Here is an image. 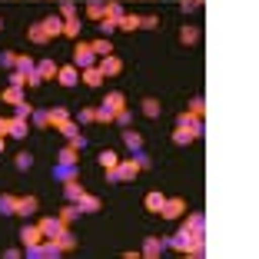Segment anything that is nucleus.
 <instances>
[{"label": "nucleus", "mask_w": 259, "mask_h": 259, "mask_svg": "<svg viewBox=\"0 0 259 259\" xmlns=\"http://www.w3.org/2000/svg\"><path fill=\"white\" fill-rule=\"evenodd\" d=\"M20 100H23V87H14V83H10L7 90H4V103H10V107H17Z\"/></svg>", "instance_id": "29"}, {"label": "nucleus", "mask_w": 259, "mask_h": 259, "mask_svg": "<svg viewBox=\"0 0 259 259\" xmlns=\"http://www.w3.org/2000/svg\"><path fill=\"white\" fill-rule=\"evenodd\" d=\"M163 199H166V196H163L160 190L146 193V199H143V203H146V213H153V216H156V213H160V206H163Z\"/></svg>", "instance_id": "18"}, {"label": "nucleus", "mask_w": 259, "mask_h": 259, "mask_svg": "<svg viewBox=\"0 0 259 259\" xmlns=\"http://www.w3.org/2000/svg\"><path fill=\"white\" fill-rule=\"evenodd\" d=\"M123 14H126V10H123V4H120V0H110V4H107V17H113V20H120Z\"/></svg>", "instance_id": "38"}, {"label": "nucleus", "mask_w": 259, "mask_h": 259, "mask_svg": "<svg viewBox=\"0 0 259 259\" xmlns=\"http://www.w3.org/2000/svg\"><path fill=\"white\" fill-rule=\"evenodd\" d=\"M123 143H126L133 153L143 150V133H137V130H130V126H126V130H123Z\"/></svg>", "instance_id": "17"}, {"label": "nucleus", "mask_w": 259, "mask_h": 259, "mask_svg": "<svg viewBox=\"0 0 259 259\" xmlns=\"http://www.w3.org/2000/svg\"><path fill=\"white\" fill-rule=\"evenodd\" d=\"M80 30H83V23H80V17H70V20H63V37L76 40V37H80Z\"/></svg>", "instance_id": "22"}, {"label": "nucleus", "mask_w": 259, "mask_h": 259, "mask_svg": "<svg viewBox=\"0 0 259 259\" xmlns=\"http://www.w3.org/2000/svg\"><path fill=\"white\" fill-rule=\"evenodd\" d=\"M33 67H37V63H33V57H23V54H17V67H14V70H23V73H30Z\"/></svg>", "instance_id": "37"}, {"label": "nucleus", "mask_w": 259, "mask_h": 259, "mask_svg": "<svg viewBox=\"0 0 259 259\" xmlns=\"http://www.w3.org/2000/svg\"><path fill=\"white\" fill-rule=\"evenodd\" d=\"M203 0H180V7H183V14H193V10L199 7Z\"/></svg>", "instance_id": "50"}, {"label": "nucleus", "mask_w": 259, "mask_h": 259, "mask_svg": "<svg viewBox=\"0 0 259 259\" xmlns=\"http://www.w3.org/2000/svg\"><path fill=\"white\" fill-rule=\"evenodd\" d=\"M137 173H140L137 160H120V163H116V176H120V183H130V180H137Z\"/></svg>", "instance_id": "7"}, {"label": "nucleus", "mask_w": 259, "mask_h": 259, "mask_svg": "<svg viewBox=\"0 0 259 259\" xmlns=\"http://www.w3.org/2000/svg\"><path fill=\"white\" fill-rule=\"evenodd\" d=\"M196 40H199V30H196V27H183V30H180V44L190 47V44H196Z\"/></svg>", "instance_id": "33"}, {"label": "nucleus", "mask_w": 259, "mask_h": 259, "mask_svg": "<svg viewBox=\"0 0 259 259\" xmlns=\"http://www.w3.org/2000/svg\"><path fill=\"white\" fill-rule=\"evenodd\" d=\"M97 160H100V166H103V169H113L116 163H120V156H116L113 150H103V153L97 156Z\"/></svg>", "instance_id": "32"}, {"label": "nucleus", "mask_w": 259, "mask_h": 259, "mask_svg": "<svg viewBox=\"0 0 259 259\" xmlns=\"http://www.w3.org/2000/svg\"><path fill=\"white\" fill-rule=\"evenodd\" d=\"M140 110H143L150 120H156V116H163V107H160V100L156 97H143V103H140Z\"/></svg>", "instance_id": "13"}, {"label": "nucleus", "mask_w": 259, "mask_h": 259, "mask_svg": "<svg viewBox=\"0 0 259 259\" xmlns=\"http://www.w3.org/2000/svg\"><path fill=\"white\" fill-rule=\"evenodd\" d=\"M40 23H44L47 37H60V33H63V17L60 14H57V17H44Z\"/></svg>", "instance_id": "11"}, {"label": "nucleus", "mask_w": 259, "mask_h": 259, "mask_svg": "<svg viewBox=\"0 0 259 259\" xmlns=\"http://www.w3.org/2000/svg\"><path fill=\"white\" fill-rule=\"evenodd\" d=\"M44 83V80H40V73H37V67L30 70V73H27V87H40Z\"/></svg>", "instance_id": "51"}, {"label": "nucleus", "mask_w": 259, "mask_h": 259, "mask_svg": "<svg viewBox=\"0 0 259 259\" xmlns=\"http://www.w3.org/2000/svg\"><path fill=\"white\" fill-rule=\"evenodd\" d=\"M10 83L14 87H27V73H23V70H10Z\"/></svg>", "instance_id": "44"}, {"label": "nucleus", "mask_w": 259, "mask_h": 259, "mask_svg": "<svg viewBox=\"0 0 259 259\" xmlns=\"http://www.w3.org/2000/svg\"><path fill=\"white\" fill-rule=\"evenodd\" d=\"M183 213H186V199L173 196V199H163V206H160V213H156V216H163V220H180Z\"/></svg>", "instance_id": "2"}, {"label": "nucleus", "mask_w": 259, "mask_h": 259, "mask_svg": "<svg viewBox=\"0 0 259 259\" xmlns=\"http://www.w3.org/2000/svg\"><path fill=\"white\" fill-rule=\"evenodd\" d=\"M30 123H33V126H37V130L50 126V120H47V110H33V113H30Z\"/></svg>", "instance_id": "35"}, {"label": "nucleus", "mask_w": 259, "mask_h": 259, "mask_svg": "<svg viewBox=\"0 0 259 259\" xmlns=\"http://www.w3.org/2000/svg\"><path fill=\"white\" fill-rule=\"evenodd\" d=\"M57 83L60 87H76L80 83V67H73V63H70V67H60L57 70Z\"/></svg>", "instance_id": "4"}, {"label": "nucleus", "mask_w": 259, "mask_h": 259, "mask_svg": "<svg viewBox=\"0 0 259 259\" xmlns=\"http://www.w3.org/2000/svg\"><path fill=\"white\" fill-rule=\"evenodd\" d=\"M76 220H80V206H76V203H67L60 209V223H63V226H70V223H76Z\"/></svg>", "instance_id": "20"}, {"label": "nucleus", "mask_w": 259, "mask_h": 259, "mask_svg": "<svg viewBox=\"0 0 259 259\" xmlns=\"http://www.w3.org/2000/svg\"><path fill=\"white\" fill-rule=\"evenodd\" d=\"M113 110H110V107H103V103H100V110H97V123H113Z\"/></svg>", "instance_id": "41"}, {"label": "nucleus", "mask_w": 259, "mask_h": 259, "mask_svg": "<svg viewBox=\"0 0 259 259\" xmlns=\"http://www.w3.org/2000/svg\"><path fill=\"white\" fill-rule=\"evenodd\" d=\"M47 120H50V126H63L70 120V113L63 107H54V110H47Z\"/></svg>", "instance_id": "25"}, {"label": "nucleus", "mask_w": 259, "mask_h": 259, "mask_svg": "<svg viewBox=\"0 0 259 259\" xmlns=\"http://www.w3.org/2000/svg\"><path fill=\"white\" fill-rule=\"evenodd\" d=\"M116 30H126V33L140 30V14H123L120 20H116Z\"/></svg>", "instance_id": "16"}, {"label": "nucleus", "mask_w": 259, "mask_h": 259, "mask_svg": "<svg viewBox=\"0 0 259 259\" xmlns=\"http://www.w3.org/2000/svg\"><path fill=\"white\" fill-rule=\"evenodd\" d=\"M140 27H146V30H153V27H160V17H153V14L140 17Z\"/></svg>", "instance_id": "46"}, {"label": "nucleus", "mask_w": 259, "mask_h": 259, "mask_svg": "<svg viewBox=\"0 0 259 259\" xmlns=\"http://www.w3.org/2000/svg\"><path fill=\"white\" fill-rule=\"evenodd\" d=\"M103 107H110L113 113H120V110L126 107V97H123L120 90H113V93H107V100H103Z\"/></svg>", "instance_id": "19"}, {"label": "nucleus", "mask_w": 259, "mask_h": 259, "mask_svg": "<svg viewBox=\"0 0 259 259\" xmlns=\"http://www.w3.org/2000/svg\"><path fill=\"white\" fill-rule=\"evenodd\" d=\"M37 206V196H17V216H33Z\"/></svg>", "instance_id": "9"}, {"label": "nucleus", "mask_w": 259, "mask_h": 259, "mask_svg": "<svg viewBox=\"0 0 259 259\" xmlns=\"http://www.w3.org/2000/svg\"><path fill=\"white\" fill-rule=\"evenodd\" d=\"M14 166L17 169H30L33 166V156H30V153H17V156H14Z\"/></svg>", "instance_id": "36"}, {"label": "nucleus", "mask_w": 259, "mask_h": 259, "mask_svg": "<svg viewBox=\"0 0 259 259\" xmlns=\"http://www.w3.org/2000/svg\"><path fill=\"white\" fill-rule=\"evenodd\" d=\"M100 30H103V37H110V33L116 30V20L113 17H103V20H100Z\"/></svg>", "instance_id": "43"}, {"label": "nucleus", "mask_w": 259, "mask_h": 259, "mask_svg": "<svg viewBox=\"0 0 259 259\" xmlns=\"http://www.w3.org/2000/svg\"><path fill=\"white\" fill-rule=\"evenodd\" d=\"M76 123H97V110H93V107H80V113H76Z\"/></svg>", "instance_id": "34"}, {"label": "nucleus", "mask_w": 259, "mask_h": 259, "mask_svg": "<svg viewBox=\"0 0 259 259\" xmlns=\"http://www.w3.org/2000/svg\"><path fill=\"white\" fill-rule=\"evenodd\" d=\"M0 213L4 216H17V196L4 193V196H0Z\"/></svg>", "instance_id": "28"}, {"label": "nucleus", "mask_w": 259, "mask_h": 259, "mask_svg": "<svg viewBox=\"0 0 259 259\" xmlns=\"http://www.w3.org/2000/svg\"><path fill=\"white\" fill-rule=\"evenodd\" d=\"M73 176H76V166H63V163L54 166V180H63V183H67V180H73Z\"/></svg>", "instance_id": "31"}, {"label": "nucleus", "mask_w": 259, "mask_h": 259, "mask_svg": "<svg viewBox=\"0 0 259 259\" xmlns=\"http://www.w3.org/2000/svg\"><path fill=\"white\" fill-rule=\"evenodd\" d=\"M57 70H60V67H57V60H40V63H37L40 80H54V76H57Z\"/></svg>", "instance_id": "21"}, {"label": "nucleus", "mask_w": 259, "mask_h": 259, "mask_svg": "<svg viewBox=\"0 0 259 259\" xmlns=\"http://www.w3.org/2000/svg\"><path fill=\"white\" fill-rule=\"evenodd\" d=\"M203 110H206V103H203V97H196V100H190V113H193V116H203Z\"/></svg>", "instance_id": "45"}, {"label": "nucleus", "mask_w": 259, "mask_h": 259, "mask_svg": "<svg viewBox=\"0 0 259 259\" xmlns=\"http://www.w3.org/2000/svg\"><path fill=\"white\" fill-rule=\"evenodd\" d=\"M20 243H23V249H27V246L44 243V233H40V226H23V229H20Z\"/></svg>", "instance_id": "8"}, {"label": "nucleus", "mask_w": 259, "mask_h": 259, "mask_svg": "<svg viewBox=\"0 0 259 259\" xmlns=\"http://www.w3.org/2000/svg\"><path fill=\"white\" fill-rule=\"evenodd\" d=\"M57 163H63V166H76V163H80V150H73V146H63L60 153H57Z\"/></svg>", "instance_id": "12"}, {"label": "nucleus", "mask_w": 259, "mask_h": 259, "mask_svg": "<svg viewBox=\"0 0 259 259\" xmlns=\"http://www.w3.org/2000/svg\"><path fill=\"white\" fill-rule=\"evenodd\" d=\"M133 160H137V166H140V169H150V156H146L143 150H137V156H133Z\"/></svg>", "instance_id": "48"}, {"label": "nucleus", "mask_w": 259, "mask_h": 259, "mask_svg": "<svg viewBox=\"0 0 259 259\" xmlns=\"http://www.w3.org/2000/svg\"><path fill=\"white\" fill-rule=\"evenodd\" d=\"M163 249H166V243H163V239L160 236H146V243H143V256H160V252Z\"/></svg>", "instance_id": "15"}, {"label": "nucleus", "mask_w": 259, "mask_h": 259, "mask_svg": "<svg viewBox=\"0 0 259 259\" xmlns=\"http://www.w3.org/2000/svg\"><path fill=\"white\" fill-rule=\"evenodd\" d=\"M7 123L10 120H4V116H0V133H7Z\"/></svg>", "instance_id": "53"}, {"label": "nucleus", "mask_w": 259, "mask_h": 259, "mask_svg": "<svg viewBox=\"0 0 259 259\" xmlns=\"http://www.w3.org/2000/svg\"><path fill=\"white\" fill-rule=\"evenodd\" d=\"M93 54H97V57H110V54H113V44H110V37H100V40H93Z\"/></svg>", "instance_id": "27"}, {"label": "nucleus", "mask_w": 259, "mask_h": 259, "mask_svg": "<svg viewBox=\"0 0 259 259\" xmlns=\"http://www.w3.org/2000/svg\"><path fill=\"white\" fill-rule=\"evenodd\" d=\"M57 243H60V249H63V252H70V249L76 246V239L70 236V233H63V236H57Z\"/></svg>", "instance_id": "42"}, {"label": "nucleus", "mask_w": 259, "mask_h": 259, "mask_svg": "<svg viewBox=\"0 0 259 259\" xmlns=\"http://www.w3.org/2000/svg\"><path fill=\"white\" fill-rule=\"evenodd\" d=\"M70 146H73V150H83V146H87V137L73 133V137H70Z\"/></svg>", "instance_id": "52"}, {"label": "nucleus", "mask_w": 259, "mask_h": 259, "mask_svg": "<svg viewBox=\"0 0 259 259\" xmlns=\"http://www.w3.org/2000/svg\"><path fill=\"white\" fill-rule=\"evenodd\" d=\"M30 133V123L23 120V116H10V123H7V137H14V140H23Z\"/></svg>", "instance_id": "6"}, {"label": "nucleus", "mask_w": 259, "mask_h": 259, "mask_svg": "<svg viewBox=\"0 0 259 259\" xmlns=\"http://www.w3.org/2000/svg\"><path fill=\"white\" fill-rule=\"evenodd\" d=\"M76 206H80V213H97V209H100V199L90 196V193H83V196L76 199Z\"/></svg>", "instance_id": "24"}, {"label": "nucleus", "mask_w": 259, "mask_h": 259, "mask_svg": "<svg viewBox=\"0 0 259 259\" xmlns=\"http://www.w3.org/2000/svg\"><path fill=\"white\" fill-rule=\"evenodd\" d=\"M60 17H63V20L76 17V4H73V0H60Z\"/></svg>", "instance_id": "39"}, {"label": "nucleus", "mask_w": 259, "mask_h": 259, "mask_svg": "<svg viewBox=\"0 0 259 259\" xmlns=\"http://www.w3.org/2000/svg\"><path fill=\"white\" fill-rule=\"evenodd\" d=\"M0 153H4V133H0Z\"/></svg>", "instance_id": "54"}, {"label": "nucleus", "mask_w": 259, "mask_h": 259, "mask_svg": "<svg viewBox=\"0 0 259 259\" xmlns=\"http://www.w3.org/2000/svg\"><path fill=\"white\" fill-rule=\"evenodd\" d=\"M87 17H90V20H103V17H107V4H103V0H90V4H87Z\"/></svg>", "instance_id": "23"}, {"label": "nucleus", "mask_w": 259, "mask_h": 259, "mask_svg": "<svg viewBox=\"0 0 259 259\" xmlns=\"http://www.w3.org/2000/svg\"><path fill=\"white\" fill-rule=\"evenodd\" d=\"M0 27H4V20H0Z\"/></svg>", "instance_id": "55"}, {"label": "nucleus", "mask_w": 259, "mask_h": 259, "mask_svg": "<svg viewBox=\"0 0 259 259\" xmlns=\"http://www.w3.org/2000/svg\"><path fill=\"white\" fill-rule=\"evenodd\" d=\"M97 67H100V73H103V76H116V73L123 70V60H120L116 54H110V57H100Z\"/></svg>", "instance_id": "5"}, {"label": "nucleus", "mask_w": 259, "mask_h": 259, "mask_svg": "<svg viewBox=\"0 0 259 259\" xmlns=\"http://www.w3.org/2000/svg\"><path fill=\"white\" fill-rule=\"evenodd\" d=\"M27 40H30V44H47V30H44V23H37V27H30V30H27Z\"/></svg>", "instance_id": "30"}, {"label": "nucleus", "mask_w": 259, "mask_h": 259, "mask_svg": "<svg viewBox=\"0 0 259 259\" xmlns=\"http://www.w3.org/2000/svg\"><path fill=\"white\" fill-rule=\"evenodd\" d=\"M0 63H4L7 70H14L17 67V54H10V50H7V54H0Z\"/></svg>", "instance_id": "47"}, {"label": "nucleus", "mask_w": 259, "mask_h": 259, "mask_svg": "<svg viewBox=\"0 0 259 259\" xmlns=\"http://www.w3.org/2000/svg\"><path fill=\"white\" fill-rule=\"evenodd\" d=\"M37 226H40V233H44V239H57V236L67 233V226L60 223V216H44Z\"/></svg>", "instance_id": "3"}, {"label": "nucleus", "mask_w": 259, "mask_h": 259, "mask_svg": "<svg viewBox=\"0 0 259 259\" xmlns=\"http://www.w3.org/2000/svg\"><path fill=\"white\" fill-rule=\"evenodd\" d=\"M83 186H80V180H76V176H73V180H67V183H63V196H67V203H76V199H80V196H83Z\"/></svg>", "instance_id": "10"}, {"label": "nucleus", "mask_w": 259, "mask_h": 259, "mask_svg": "<svg viewBox=\"0 0 259 259\" xmlns=\"http://www.w3.org/2000/svg\"><path fill=\"white\" fill-rule=\"evenodd\" d=\"M73 67H97V54H93V47L90 44H80L76 40V47H73Z\"/></svg>", "instance_id": "1"}, {"label": "nucleus", "mask_w": 259, "mask_h": 259, "mask_svg": "<svg viewBox=\"0 0 259 259\" xmlns=\"http://www.w3.org/2000/svg\"><path fill=\"white\" fill-rule=\"evenodd\" d=\"M183 226H186V229H193L196 236H203V233H206V220H203V216H199V213L186 216V223H183Z\"/></svg>", "instance_id": "26"}, {"label": "nucleus", "mask_w": 259, "mask_h": 259, "mask_svg": "<svg viewBox=\"0 0 259 259\" xmlns=\"http://www.w3.org/2000/svg\"><path fill=\"white\" fill-rule=\"evenodd\" d=\"M57 130H60L63 137L70 140V137H73V133H76V123H73V120H67V123H63V126H57Z\"/></svg>", "instance_id": "49"}, {"label": "nucleus", "mask_w": 259, "mask_h": 259, "mask_svg": "<svg viewBox=\"0 0 259 259\" xmlns=\"http://www.w3.org/2000/svg\"><path fill=\"white\" fill-rule=\"evenodd\" d=\"M30 113H33V107L27 103V100H20V103L14 107V116H23V120H30Z\"/></svg>", "instance_id": "40"}, {"label": "nucleus", "mask_w": 259, "mask_h": 259, "mask_svg": "<svg viewBox=\"0 0 259 259\" xmlns=\"http://www.w3.org/2000/svg\"><path fill=\"white\" fill-rule=\"evenodd\" d=\"M80 80H83L87 87H100L103 80H107V76L100 73V67H83V73H80Z\"/></svg>", "instance_id": "14"}]
</instances>
